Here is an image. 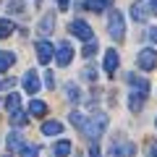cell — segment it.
<instances>
[{"instance_id": "cell-19", "label": "cell", "mask_w": 157, "mask_h": 157, "mask_svg": "<svg viewBox=\"0 0 157 157\" xmlns=\"http://www.w3.org/2000/svg\"><path fill=\"white\" fill-rule=\"evenodd\" d=\"M16 63V55L13 52H8V50H0V73L3 71H8V68Z\"/></svg>"}, {"instance_id": "cell-1", "label": "cell", "mask_w": 157, "mask_h": 157, "mask_svg": "<svg viewBox=\"0 0 157 157\" xmlns=\"http://www.w3.org/2000/svg\"><path fill=\"white\" fill-rule=\"evenodd\" d=\"M107 123H110V121H107V115H105V113H94V115H92L89 121H84L81 131H84V136H86L89 141H97L102 134H105Z\"/></svg>"}, {"instance_id": "cell-27", "label": "cell", "mask_w": 157, "mask_h": 157, "mask_svg": "<svg viewBox=\"0 0 157 157\" xmlns=\"http://www.w3.org/2000/svg\"><path fill=\"white\" fill-rule=\"evenodd\" d=\"M68 121H71V126H76V128L81 131V126H84V121H86V118L81 115V113H71V118H68Z\"/></svg>"}, {"instance_id": "cell-5", "label": "cell", "mask_w": 157, "mask_h": 157, "mask_svg": "<svg viewBox=\"0 0 157 157\" xmlns=\"http://www.w3.org/2000/svg\"><path fill=\"white\" fill-rule=\"evenodd\" d=\"M131 155H136V144L134 141H121V144H113L110 149H107V157H131Z\"/></svg>"}, {"instance_id": "cell-20", "label": "cell", "mask_w": 157, "mask_h": 157, "mask_svg": "<svg viewBox=\"0 0 157 157\" xmlns=\"http://www.w3.org/2000/svg\"><path fill=\"white\" fill-rule=\"evenodd\" d=\"M18 107H21V97L18 94H8L6 97V110L13 113V110H18Z\"/></svg>"}, {"instance_id": "cell-8", "label": "cell", "mask_w": 157, "mask_h": 157, "mask_svg": "<svg viewBox=\"0 0 157 157\" xmlns=\"http://www.w3.org/2000/svg\"><path fill=\"white\" fill-rule=\"evenodd\" d=\"M128 86L139 94H149V81L144 76H136V73H128Z\"/></svg>"}, {"instance_id": "cell-23", "label": "cell", "mask_w": 157, "mask_h": 157, "mask_svg": "<svg viewBox=\"0 0 157 157\" xmlns=\"http://www.w3.org/2000/svg\"><path fill=\"white\" fill-rule=\"evenodd\" d=\"M11 123L13 126H26V113H21V107L11 113Z\"/></svg>"}, {"instance_id": "cell-28", "label": "cell", "mask_w": 157, "mask_h": 157, "mask_svg": "<svg viewBox=\"0 0 157 157\" xmlns=\"http://www.w3.org/2000/svg\"><path fill=\"white\" fill-rule=\"evenodd\" d=\"M45 86H47V89H55V73H52V71L45 73Z\"/></svg>"}, {"instance_id": "cell-12", "label": "cell", "mask_w": 157, "mask_h": 157, "mask_svg": "<svg viewBox=\"0 0 157 157\" xmlns=\"http://www.w3.org/2000/svg\"><path fill=\"white\" fill-rule=\"evenodd\" d=\"M144 100H147V94L131 92V97H128V110H131V113H141V107H144Z\"/></svg>"}, {"instance_id": "cell-26", "label": "cell", "mask_w": 157, "mask_h": 157, "mask_svg": "<svg viewBox=\"0 0 157 157\" xmlns=\"http://www.w3.org/2000/svg\"><path fill=\"white\" fill-rule=\"evenodd\" d=\"M18 152H21V157H39V149H37V147H32V144H24Z\"/></svg>"}, {"instance_id": "cell-6", "label": "cell", "mask_w": 157, "mask_h": 157, "mask_svg": "<svg viewBox=\"0 0 157 157\" xmlns=\"http://www.w3.org/2000/svg\"><path fill=\"white\" fill-rule=\"evenodd\" d=\"M71 60H73V47H71V42H60L58 50H55V63H58L60 68H66V66H71Z\"/></svg>"}, {"instance_id": "cell-32", "label": "cell", "mask_w": 157, "mask_h": 157, "mask_svg": "<svg viewBox=\"0 0 157 157\" xmlns=\"http://www.w3.org/2000/svg\"><path fill=\"white\" fill-rule=\"evenodd\" d=\"M55 3H58L60 11H68V6H71V0H55Z\"/></svg>"}, {"instance_id": "cell-30", "label": "cell", "mask_w": 157, "mask_h": 157, "mask_svg": "<svg viewBox=\"0 0 157 157\" xmlns=\"http://www.w3.org/2000/svg\"><path fill=\"white\" fill-rule=\"evenodd\" d=\"M89 157H100V147H97V141L89 144Z\"/></svg>"}, {"instance_id": "cell-17", "label": "cell", "mask_w": 157, "mask_h": 157, "mask_svg": "<svg viewBox=\"0 0 157 157\" xmlns=\"http://www.w3.org/2000/svg\"><path fill=\"white\" fill-rule=\"evenodd\" d=\"M13 32H16V24L11 18H0V39H8Z\"/></svg>"}, {"instance_id": "cell-34", "label": "cell", "mask_w": 157, "mask_h": 157, "mask_svg": "<svg viewBox=\"0 0 157 157\" xmlns=\"http://www.w3.org/2000/svg\"><path fill=\"white\" fill-rule=\"evenodd\" d=\"M147 8H149L152 13H157V0H147Z\"/></svg>"}, {"instance_id": "cell-10", "label": "cell", "mask_w": 157, "mask_h": 157, "mask_svg": "<svg viewBox=\"0 0 157 157\" xmlns=\"http://www.w3.org/2000/svg\"><path fill=\"white\" fill-rule=\"evenodd\" d=\"M39 86H42V84H39V76H37L34 71H26V73H24V89H26L29 94H37Z\"/></svg>"}, {"instance_id": "cell-15", "label": "cell", "mask_w": 157, "mask_h": 157, "mask_svg": "<svg viewBox=\"0 0 157 157\" xmlns=\"http://www.w3.org/2000/svg\"><path fill=\"white\" fill-rule=\"evenodd\" d=\"M47 113V105L42 100H32L29 102V115H34V118H42Z\"/></svg>"}, {"instance_id": "cell-14", "label": "cell", "mask_w": 157, "mask_h": 157, "mask_svg": "<svg viewBox=\"0 0 157 157\" xmlns=\"http://www.w3.org/2000/svg\"><path fill=\"white\" fill-rule=\"evenodd\" d=\"M63 131V123H58V121H45L42 123V134L45 136H58Z\"/></svg>"}, {"instance_id": "cell-36", "label": "cell", "mask_w": 157, "mask_h": 157, "mask_svg": "<svg viewBox=\"0 0 157 157\" xmlns=\"http://www.w3.org/2000/svg\"><path fill=\"white\" fill-rule=\"evenodd\" d=\"M155 128H157V118H155Z\"/></svg>"}, {"instance_id": "cell-35", "label": "cell", "mask_w": 157, "mask_h": 157, "mask_svg": "<svg viewBox=\"0 0 157 157\" xmlns=\"http://www.w3.org/2000/svg\"><path fill=\"white\" fill-rule=\"evenodd\" d=\"M147 157H157V144L149 147V152H147Z\"/></svg>"}, {"instance_id": "cell-21", "label": "cell", "mask_w": 157, "mask_h": 157, "mask_svg": "<svg viewBox=\"0 0 157 157\" xmlns=\"http://www.w3.org/2000/svg\"><path fill=\"white\" fill-rule=\"evenodd\" d=\"M52 26H55V16H52V13H47V16L42 18V24H39V32H42V34H50Z\"/></svg>"}, {"instance_id": "cell-3", "label": "cell", "mask_w": 157, "mask_h": 157, "mask_svg": "<svg viewBox=\"0 0 157 157\" xmlns=\"http://www.w3.org/2000/svg\"><path fill=\"white\" fill-rule=\"evenodd\" d=\"M68 32L73 34V37H78L81 42H89V39H94V32H92V26L84 21V18H76V21L68 24Z\"/></svg>"}, {"instance_id": "cell-25", "label": "cell", "mask_w": 157, "mask_h": 157, "mask_svg": "<svg viewBox=\"0 0 157 157\" xmlns=\"http://www.w3.org/2000/svg\"><path fill=\"white\" fill-rule=\"evenodd\" d=\"M66 97H68L71 102H78V97H81L78 86H76V84H68V86H66Z\"/></svg>"}, {"instance_id": "cell-29", "label": "cell", "mask_w": 157, "mask_h": 157, "mask_svg": "<svg viewBox=\"0 0 157 157\" xmlns=\"http://www.w3.org/2000/svg\"><path fill=\"white\" fill-rule=\"evenodd\" d=\"M13 84H16V78H0V92L13 89Z\"/></svg>"}, {"instance_id": "cell-33", "label": "cell", "mask_w": 157, "mask_h": 157, "mask_svg": "<svg viewBox=\"0 0 157 157\" xmlns=\"http://www.w3.org/2000/svg\"><path fill=\"white\" fill-rule=\"evenodd\" d=\"M149 39L157 45V26H149Z\"/></svg>"}, {"instance_id": "cell-4", "label": "cell", "mask_w": 157, "mask_h": 157, "mask_svg": "<svg viewBox=\"0 0 157 157\" xmlns=\"http://www.w3.org/2000/svg\"><path fill=\"white\" fill-rule=\"evenodd\" d=\"M136 66L141 71H155L157 68V50L155 47H144V50L136 55Z\"/></svg>"}, {"instance_id": "cell-22", "label": "cell", "mask_w": 157, "mask_h": 157, "mask_svg": "<svg viewBox=\"0 0 157 157\" xmlns=\"http://www.w3.org/2000/svg\"><path fill=\"white\" fill-rule=\"evenodd\" d=\"M97 50H100L97 39H89V42L84 45V50H81V55H84V58H92V55H97Z\"/></svg>"}, {"instance_id": "cell-18", "label": "cell", "mask_w": 157, "mask_h": 157, "mask_svg": "<svg viewBox=\"0 0 157 157\" xmlns=\"http://www.w3.org/2000/svg\"><path fill=\"white\" fill-rule=\"evenodd\" d=\"M110 6H113V0H86V8H89V11H94V13L107 11Z\"/></svg>"}, {"instance_id": "cell-13", "label": "cell", "mask_w": 157, "mask_h": 157, "mask_svg": "<svg viewBox=\"0 0 157 157\" xmlns=\"http://www.w3.org/2000/svg\"><path fill=\"white\" fill-rule=\"evenodd\" d=\"M71 149H73L71 141H68V139H60L55 147H52V155H55V157H68V155H71Z\"/></svg>"}, {"instance_id": "cell-31", "label": "cell", "mask_w": 157, "mask_h": 157, "mask_svg": "<svg viewBox=\"0 0 157 157\" xmlns=\"http://www.w3.org/2000/svg\"><path fill=\"white\" fill-rule=\"evenodd\" d=\"M8 11H21V3H18V0H11V3H8Z\"/></svg>"}, {"instance_id": "cell-16", "label": "cell", "mask_w": 157, "mask_h": 157, "mask_svg": "<svg viewBox=\"0 0 157 157\" xmlns=\"http://www.w3.org/2000/svg\"><path fill=\"white\" fill-rule=\"evenodd\" d=\"M24 147V136L18 134V131H11V134H8V149L11 152H18Z\"/></svg>"}, {"instance_id": "cell-2", "label": "cell", "mask_w": 157, "mask_h": 157, "mask_svg": "<svg viewBox=\"0 0 157 157\" xmlns=\"http://www.w3.org/2000/svg\"><path fill=\"white\" fill-rule=\"evenodd\" d=\"M107 32H110L113 39L126 37V21H123V13L121 11H110V16H107Z\"/></svg>"}, {"instance_id": "cell-7", "label": "cell", "mask_w": 157, "mask_h": 157, "mask_svg": "<svg viewBox=\"0 0 157 157\" xmlns=\"http://www.w3.org/2000/svg\"><path fill=\"white\" fill-rule=\"evenodd\" d=\"M37 60L42 66H47L52 60V42H47V39H39L37 42Z\"/></svg>"}, {"instance_id": "cell-24", "label": "cell", "mask_w": 157, "mask_h": 157, "mask_svg": "<svg viewBox=\"0 0 157 157\" xmlns=\"http://www.w3.org/2000/svg\"><path fill=\"white\" fill-rule=\"evenodd\" d=\"M81 78H84V81H89V84H94L97 78H100V76H97V68H92V66H86L84 71H81Z\"/></svg>"}, {"instance_id": "cell-9", "label": "cell", "mask_w": 157, "mask_h": 157, "mask_svg": "<svg viewBox=\"0 0 157 157\" xmlns=\"http://www.w3.org/2000/svg\"><path fill=\"white\" fill-rule=\"evenodd\" d=\"M118 66H121V55H118L115 50H107L105 52V71H107V76H115Z\"/></svg>"}, {"instance_id": "cell-11", "label": "cell", "mask_w": 157, "mask_h": 157, "mask_svg": "<svg viewBox=\"0 0 157 157\" xmlns=\"http://www.w3.org/2000/svg\"><path fill=\"white\" fill-rule=\"evenodd\" d=\"M147 16H149V8H147V3H141V0L131 3V18H134V21H147Z\"/></svg>"}]
</instances>
